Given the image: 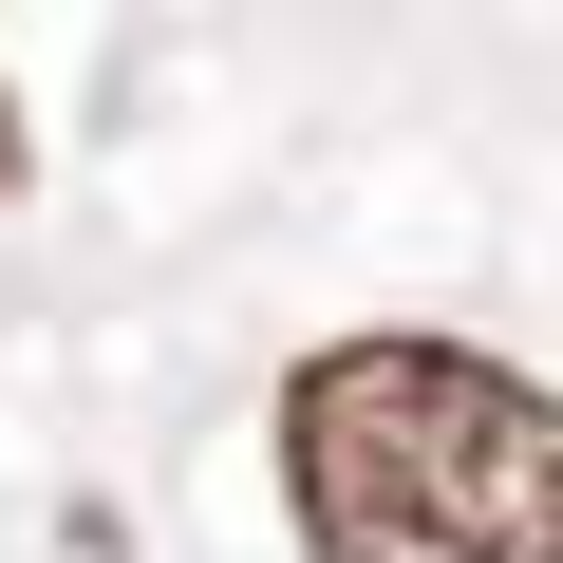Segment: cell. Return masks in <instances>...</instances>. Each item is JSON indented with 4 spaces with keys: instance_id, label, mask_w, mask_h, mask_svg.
<instances>
[{
    "instance_id": "obj_2",
    "label": "cell",
    "mask_w": 563,
    "mask_h": 563,
    "mask_svg": "<svg viewBox=\"0 0 563 563\" xmlns=\"http://www.w3.org/2000/svg\"><path fill=\"white\" fill-rule=\"evenodd\" d=\"M0 188H20V113H0Z\"/></svg>"
},
{
    "instance_id": "obj_1",
    "label": "cell",
    "mask_w": 563,
    "mask_h": 563,
    "mask_svg": "<svg viewBox=\"0 0 563 563\" xmlns=\"http://www.w3.org/2000/svg\"><path fill=\"white\" fill-rule=\"evenodd\" d=\"M282 507L320 563H563V395L470 339H339L282 376Z\"/></svg>"
}]
</instances>
